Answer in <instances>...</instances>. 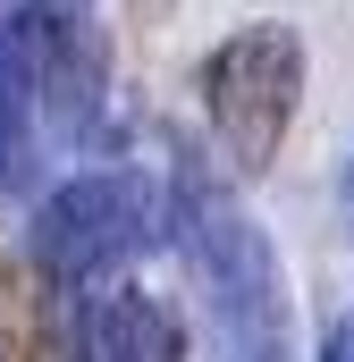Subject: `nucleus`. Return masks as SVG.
<instances>
[{"label":"nucleus","mask_w":354,"mask_h":362,"mask_svg":"<svg viewBox=\"0 0 354 362\" xmlns=\"http://www.w3.org/2000/svg\"><path fill=\"white\" fill-rule=\"evenodd\" d=\"M295 101H304V34L287 17H253L236 25L211 59H202V118H211V144L236 177H262L295 127Z\"/></svg>","instance_id":"f257e3e1"},{"label":"nucleus","mask_w":354,"mask_h":362,"mask_svg":"<svg viewBox=\"0 0 354 362\" xmlns=\"http://www.w3.org/2000/svg\"><path fill=\"white\" fill-rule=\"evenodd\" d=\"M152 194L135 169H93V177L59 185L42 211H34V236H25V253L42 262V270L59 278V286H101V278H118L144 245H152Z\"/></svg>","instance_id":"f03ea898"},{"label":"nucleus","mask_w":354,"mask_h":362,"mask_svg":"<svg viewBox=\"0 0 354 362\" xmlns=\"http://www.w3.org/2000/svg\"><path fill=\"white\" fill-rule=\"evenodd\" d=\"M177 236H185V262L194 278L211 286V303L236 320V329H262L278 320V270H270V245L262 228L245 219V202L211 177L202 160L177 169Z\"/></svg>","instance_id":"7ed1b4c3"},{"label":"nucleus","mask_w":354,"mask_h":362,"mask_svg":"<svg viewBox=\"0 0 354 362\" xmlns=\"http://www.w3.org/2000/svg\"><path fill=\"white\" fill-rule=\"evenodd\" d=\"M17 51H25V85L34 118L51 135H85L110 101V42L93 25V8H25L17 17Z\"/></svg>","instance_id":"20e7f679"},{"label":"nucleus","mask_w":354,"mask_h":362,"mask_svg":"<svg viewBox=\"0 0 354 362\" xmlns=\"http://www.w3.org/2000/svg\"><path fill=\"white\" fill-rule=\"evenodd\" d=\"M0 362H85L76 303L34 253L0 262Z\"/></svg>","instance_id":"39448f33"},{"label":"nucleus","mask_w":354,"mask_h":362,"mask_svg":"<svg viewBox=\"0 0 354 362\" xmlns=\"http://www.w3.org/2000/svg\"><path fill=\"white\" fill-rule=\"evenodd\" d=\"M85 362H185V320H177L161 295L144 286H118L85 329Z\"/></svg>","instance_id":"423d86ee"},{"label":"nucleus","mask_w":354,"mask_h":362,"mask_svg":"<svg viewBox=\"0 0 354 362\" xmlns=\"http://www.w3.org/2000/svg\"><path fill=\"white\" fill-rule=\"evenodd\" d=\"M321 362H354V320H338V329L321 337Z\"/></svg>","instance_id":"0eeeda50"}]
</instances>
